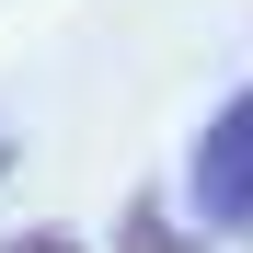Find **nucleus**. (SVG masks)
I'll list each match as a JSON object with an SVG mask.
<instances>
[{"instance_id":"nucleus-4","label":"nucleus","mask_w":253,"mask_h":253,"mask_svg":"<svg viewBox=\"0 0 253 253\" xmlns=\"http://www.w3.org/2000/svg\"><path fill=\"white\" fill-rule=\"evenodd\" d=\"M0 173H12V126H0Z\"/></svg>"},{"instance_id":"nucleus-2","label":"nucleus","mask_w":253,"mask_h":253,"mask_svg":"<svg viewBox=\"0 0 253 253\" xmlns=\"http://www.w3.org/2000/svg\"><path fill=\"white\" fill-rule=\"evenodd\" d=\"M115 253H196V242H184V230H173V219H161V207L138 196V207L115 219Z\"/></svg>"},{"instance_id":"nucleus-1","label":"nucleus","mask_w":253,"mask_h":253,"mask_svg":"<svg viewBox=\"0 0 253 253\" xmlns=\"http://www.w3.org/2000/svg\"><path fill=\"white\" fill-rule=\"evenodd\" d=\"M184 184H196V219H207V230L253 242V92H230L219 115L196 126V150H184Z\"/></svg>"},{"instance_id":"nucleus-3","label":"nucleus","mask_w":253,"mask_h":253,"mask_svg":"<svg viewBox=\"0 0 253 253\" xmlns=\"http://www.w3.org/2000/svg\"><path fill=\"white\" fill-rule=\"evenodd\" d=\"M0 253H81V242H58V230H12Z\"/></svg>"}]
</instances>
